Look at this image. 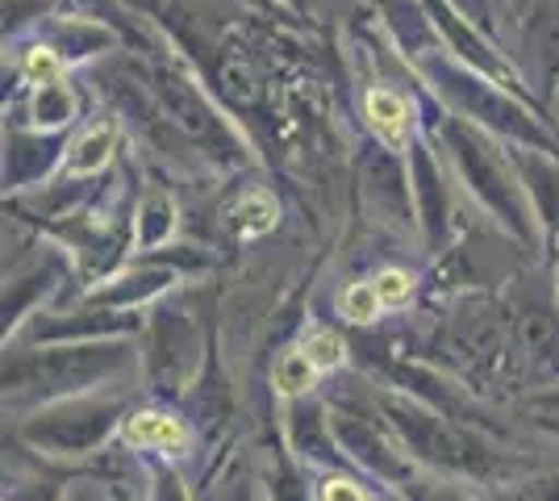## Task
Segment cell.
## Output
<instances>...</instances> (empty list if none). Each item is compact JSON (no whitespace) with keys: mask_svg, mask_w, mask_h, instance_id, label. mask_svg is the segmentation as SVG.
I'll list each match as a JSON object with an SVG mask.
<instances>
[{"mask_svg":"<svg viewBox=\"0 0 559 501\" xmlns=\"http://www.w3.org/2000/svg\"><path fill=\"white\" fill-rule=\"evenodd\" d=\"M121 439L139 452H159V455H185L192 443V430L185 427V418L167 414V409H134L121 422Z\"/></svg>","mask_w":559,"mask_h":501,"instance_id":"obj_1","label":"cell"},{"mask_svg":"<svg viewBox=\"0 0 559 501\" xmlns=\"http://www.w3.org/2000/svg\"><path fill=\"white\" fill-rule=\"evenodd\" d=\"M364 109H368V126L376 130V139L389 146V151H405L409 146L414 114H409V105L401 96L389 93V88H372L368 100H364Z\"/></svg>","mask_w":559,"mask_h":501,"instance_id":"obj_2","label":"cell"},{"mask_svg":"<svg viewBox=\"0 0 559 501\" xmlns=\"http://www.w3.org/2000/svg\"><path fill=\"white\" fill-rule=\"evenodd\" d=\"M322 372L313 368V359L305 356V347H293V351H284V356L276 359V372H272V384H276L280 397H301V393H309L313 389V381H318Z\"/></svg>","mask_w":559,"mask_h":501,"instance_id":"obj_3","label":"cell"},{"mask_svg":"<svg viewBox=\"0 0 559 501\" xmlns=\"http://www.w3.org/2000/svg\"><path fill=\"white\" fill-rule=\"evenodd\" d=\"M238 235L242 239H259V235H267V230H276V196L267 189H251L242 192V201H238Z\"/></svg>","mask_w":559,"mask_h":501,"instance_id":"obj_4","label":"cell"},{"mask_svg":"<svg viewBox=\"0 0 559 501\" xmlns=\"http://www.w3.org/2000/svg\"><path fill=\"white\" fill-rule=\"evenodd\" d=\"M338 310L347 322L355 326H372L380 310H384V301H380V293H376V281H359V285H350L343 297H338Z\"/></svg>","mask_w":559,"mask_h":501,"instance_id":"obj_5","label":"cell"},{"mask_svg":"<svg viewBox=\"0 0 559 501\" xmlns=\"http://www.w3.org/2000/svg\"><path fill=\"white\" fill-rule=\"evenodd\" d=\"M305 356L313 359V368L318 372H334L343 359H347V347H343V334L330 331V326H318V331H309L301 338Z\"/></svg>","mask_w":559,"mask_h":501,"instance_id":"obj_6","label":"cell"},{"mask_svg":"<svg viewBox=\"0 0 559 501\" xmlns=\"http://www.w3.org/2000/svg\"><path fill=\"white\" fill-rule=\"evenodd\" d=\"M109 146H114V126H93L80 146L71 151V171H96L109 164Z\"/></svg>","mask_w":559,"mask_h":501,"instance_id":"obj_7","label":"cell"},{"mask_svg":"<svg viewBox=\"0 0 559 501\" xmlns=\"http://www.w3.org/2000/svg\"><path fill=\"white\" fill-rule=\"evenodd\" d=\"M376 293H380L384 310H401L414 297V276L401 267H384V272H376Z\"/></svg>","mask_w":559,"mask_h":501,"instance_id":"obj_8","label":"cell"},{"mask_svg":"<svg viewBox=\"0 0 559 501\" xmlns=\"http://www.w3.org/2000/svg\"><path fill=\"white\" fill-rule=\"evenodd\" d=\"M71 118V96L59 88V84H43V96H38V121H47V126H55V121Z\"/></svg>","mask_w":559,"mask_h":501,"instance_id":"obj_9","label":"cell"},{"mask_svg":"<svg viewBox=\"0 0 559 501\" xmlns=\"http://www.w3.org/2000/svg\"><path fill=\"white\" fill-rule=\"evenodd\" d=\"M318 501H372V498L364 493V485H355L350 477H330V480H322Z\"/></svg>","mask_w":559,"mask_h":501,"instance_id":"obj_10","label":"cell"},{"mask_svg":"<svg viewBox=\"0 0 559 501\" xmlns=\"http://www.w3.org/2000/svg\"><path fill=\"white\" fill-rule=\"evenodd\" d=\"M25 72H29V80H38V84H55V72H59L55 50H34L29 63H25Z\"/></svg>","mask_w":559,"mask_h":501,"instance_id":"obj_11","label":"cell"}]
</instances>
